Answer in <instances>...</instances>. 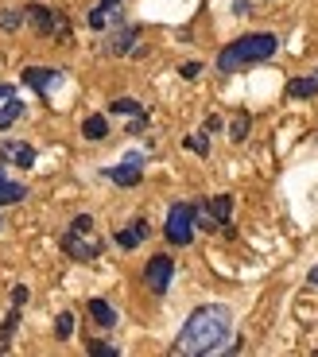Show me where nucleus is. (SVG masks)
I'll use <instances>...</instances> for the list:
<instances>
[{"mask_svg": "<svg viewBox=\"0 0 318 357\" xmlns=\"http://www.w3.org/2000/svg\"><path fill=\"white\" fill-rule=\"evenodd\" d=\"M229 331H233L229 307H198L179 331L175 354H218L229 342Z\"/></svg>", "mask_w": 318, "mask_h": 357, "instance_id": "nucleus-1", "label": "nucleus"}, {"mask_svg": "<svg viewBox=\"0 0 318 357\" xmlns=\"http://www.w3.org/2000/svg\"><path fill=\"white\" fill-rule=\"evenodd\" d=\"M275 47H280V39L272 36V31H252V36H241L233 39L225 51L218 54V70H241V66H252V63H264V59H272Z\"/></svg>", "mask_w": 318, "mask_h": 357, "instance_id": "nucleus-2", "label": "nucleus"}, {"mask_svg": "<svg viewBox=\"0 0 318 357\" xmlns=\"http://www.w3.org/2000/svg\"><path fill=\"white\" fill-rule=\"evenodd\" d=\"M171 245H190L195 241V206L190 202H175L167 210V225H163Z\"/></svg>", "mask_w": 318, "mask_h": 357, "instance_id": "nucleus-3", "label": "nucleus"}, {"mask_svg": "<svg viewBox=\"0 0 318 357\" xmlns=\"http://www.w3.org/2000/svg\"><path fill=\"white\" fill-rule=\"evenodd\" d=\"M31 24H36V31L39 36H59V39H66V16H59V12H51V8H43V4H31V8L24 12Z\"/></svg>", "mask_w": 318, "mask_h": 357, "instance_id": "nucleus-4", "label": "nucleus"}, {"mask_svg": "<svg viewBox=\"0 0 318 357\" xmlns=\"http://www.w3.org/2000/svg\"><path fill=\"white\" fill-rule=\"evenodd\" d=\"M171 276H175V260L171 257H151L148 268H144V280H148V287L156 295H163L171 287Z\"/></svg>", "mask_w": 318, "mask_h": 357, "instance_id": "nucleus-5", "label": "nucleus"}, {"mask_svg": "<svg viewBox=\"0 0 318 357\" xmlns=\"http://www.w3.org/2000/svg\"><path fill=\"white\" fill-rule=\"evenodd\" d=\"M140 167H144L140 155H128V160H124L121 167H109L105 175L113 178L116 187H136V183H140Z\"/></svg>", "mask_w": 318, "mask_h": 357, "instance_id": "nucleus-6", "label": "nucleus"}, {"mask_svg": "<svg viewBox=\"0 0 318 357\" xmlns=\"http://www.w3.org/2000/svg\"><path fill=\"white\" fill-rule=\"evenodd\" d=\"M62 249L70 252L74 260H93V257L101 252V245H98V241H86V237H78V233L70 229L66 237H62Z\"/></svg>", "mask_w": 318, "mask_h": 357, "instance_id": "nucleus-7", "label": "nucleus"}, {"mask_svg": "<svg viewBox=\"0 0 318 357\" xmlns=\"http://www.w3.org/2000/svg\"><path fill=\"white\" fill-rule=\"evenodd\" d=\"M24 82L31 89H39V93H47V89H54V82H62V74L59 70H43V66H27Z\"/></svg>", "mask_w": 318, "mask_h": 357, "instance_id": "nucleus-8", "label": "nucleus"}, {"mask_svg": "<svg viewBox=\"0 0 318 357\" xmlns=\"http://www.w3.org/2000/svg\"><path fill=\"white\" fill-rule=\"evenodd\" d=\"M202 214L210 218L213 225H225V222H229V214H233V198H229V195H218L213 202H206Z\"/></svg>", "mask_w": 318, "mask_h": 357, "instance_id": "nucleus-9", "label": "nucleus"}, {"mask_svg": "<svg viewBox=\"0 0 318 357\" xmlns=\"http://www.w3.org/2000/svg\"><path fill=\"white\" fill-rule=\"evenodd\" d=\"M136 39H140V31H136V27H124V31H116V36H109L105 51H109V54H128V51L136 47Z\"/></svg>", "mask_w": 318, "mask_h": 357, "instance_id": "nucleus-10", "label": "nucleus"}, {"mask_svg": "<svg viewBox=\"0 0 318 357\" xmlns=\"http://www.w3.org/2000/svg\"><path fill=\"white\" fill-rule=\"evenodd\" d=\"M144 237H148V222H144V218H136V222L128 225V229L116 233V245H121V249H136V245H140Z\"/></svg>", "mask_w": 318, "mask_h": 357, "instance_id": "nucleus-11", "label": "nucleus"}, {"mask_svg": "<svg viewBox=\"0 0 318 357\" xmlns=\"http://www.w3.org/2000/svg\"><path fill=\"white\" fill-rule=\"evenodd\" d=\"M27 198V187L16 183V178H4L0 175V206H12V202H24Z\"/></svg>", "mask_w": 318, "mask_h": 357, "instance_id": "nucleus-12", "label": "nucleus"}, {"mask_svg": "<svg viewBox=\"0 0 318 357\" xmlns=\"http://www.w3.org/2000/svg\"><path fill=\"white\" fill-rule=\"evenodd\" d=\"M89 314H93V322H98V326H105V331L116 322V311L105 303V299H89Z\"/></svg>", "mask_w": 318, "mask_h": 357, "instance_id": "nucleus-13", "label": "nucleus"}, {"mask_svg": "<svg viewBox=\"0 0 318 357\" xmlns=\"http://www.w3.org/2000/svg\"><path fill=\"white\" fill-rule=\"evenodd\" d=\"M0 155H8V160H16L20 167H31V163H36V152H31L27 144H8V148H0Z\"/></svg>", "mask_w": 318, "mask_h": 357, "instance_id": "nucleus-14", "label": "nucleus"}, {"mask_svg": "<svg viewBox=\"0 0 318 357\" xmlns=\"http://www.w3.org/2000/svg\"><path fill=\"white\" fill-rule=\"evenodd\" d=\"M20 116H24V101H20V98H8V101H4V109H0V128H12Z\"/></svg>", "mask_w": 318, "mask_h": 357, "instance_id": "nucleus-15", "label": "nucleus"}, {"mask_svg": "<svg viewBox=\"0 0 318 357\" xmlns=\"http://www.w3.org/2000/svg\"><path fill=\"white\" fill-rule=\"evenodd\" d=\"M82 132H86V140H101V136L109 132V121L101 113H93V116H86V125H82Z\"/></svg>", "mask_w": 318, "mask_h": 357, "instance_id": "nucleus-16", "label": "nucleus"}, {"mask_svg": "<svg viewBox=\"0 0 318 357\" xmlns=\"http://www.w3.org/2000/svg\"><path fill=\"white\" fill-rule=\"evenodd\" d=\"M287 93H292V98H315V93H318V78H292Z\"/></svg>", "mask_w": 318, "mask_h": 357, "instance_id": "nucleus-17", "label": "nucleus"}, {"mask_svg": "<svg viewBox=\"0 0 318 357\" xmlns=\"http://www.w3.org/2000/svg\"><path fill=\"white\" fill-rule=\"evenodd\" d=\"M24 27V12L20 8H0V31H20Z\"/></svg>", "mask_w": 318, "mask_h": 357, "instance_id": "nucleus-18", "label": "nucleus"}, {"mask_svg": "<svg viewBox=\"0 0 318 357\" xmlns=\"http://www.w3.org/2000/svg\"><path fill=\"white\" fill-rule=\"evenodd\" d=\"M54 334H59V338H70L74 334V314L70 311H62L59 319H54Z\"/></svg>", "mask_w": 318, "mask_h": 357, "instance_id": "nucleus-19", "label": "nucleus"}, {"mask_svg": "<svg viewBox=\"0 0 318 357\" xmlns=\"http://www.w3.org/2000/svg\"><path fill=\"white\" fill-rule=\"evenodd\" d=\"M16 311H20V307H16ZM16 311H12L8 319H4V326H0V346H8V338L16 334V326H20V314Z\"/></svg>", "mask_w": 318, "mask_h": 357, "instance_id": "nucleus-20", "label": "nucleus"}, {"mask_svg": "<svg viewBox=\"0 0 318 357\" xmlns=\"http://www.w3.org/2000/svg\"><path fill=\"white\" fill-rule=\"evenodd\" d=\"M109 113H124V116H132V113H144V109H140V101L121 98V101H113V105H109Z\"/></svg>", "mask_w": 318, "mask_h": 357, "instance_id": "nucleus-21", "label": "nucleus"}, {"mask_svg": "<svg viewBox=\"0 0 318 357\" xmlns=\"http://www.w3.org/2000/svg\"><path fill=\"white\" fill-rule=\"evenodd\" d=\"M248 125H252V121H248V116L241 113L237 121H233V125H229V136H233V140H245V136H248Z\"/></svg>", "mask_w": 318, "mask_h": 357, "instance_id": "nucleus-22", "label": "nucleus"}, {"mask_svg": "<svg viewBox=\"0 0 318 357\" xmlns=\"http://www.w3.org/2000/svg\"><path fill=\"white\" fill-rule=\"evenodd\" d=\"M186 148H190L195 155H206L210 152V140H206V132L202 136H186Z\"/></svg>", "mask_w": 318, "mask_h": 357, "instance_id": "nucleus-23", "label": "nucleus"}, {"mask_svg": "<svg viewBox=\"0 0 318 357\" xmlns=\"http://www.w3.org/2000/svg\"><path fill=\"white\" fill-rule=\"evenodd\" d=\"M89 354H101V357H116V346H109V342H89Z\"/></svg>", "mask_w": 318, "mask_h": 357, "instance_id": "nucleus-24", "label": "nucleus"}, {"mask_svg": "<svg viewBox=\"0 0 318 357\" xmlns=\"http://www.w3.org/2000/svg\"><path fill=\"white\" fill-rule=\"evenodd\" d=\"M70 229H74V233H89V229H93V218H89V214H78Z\"/></svg>", "mask_w": 318, "mask_h": 357, "instance_id": "nucleus-25", "label": "nucleus"}, {"mask_svg": "<svg viewBox=\"0 0 318 357\" xmlns=\"http://www.w3.org/2000/svg\"><path fill=\"white\" fill-rule=\"evenodd\" d=\"M24 303H27V287L20 284L16 291H12V307H24Z\"/></svg>", "mask_w": 318, "mask_h": 357, "instance_id": "nucleus-26", "label": "nucleus"}, {"mask_svg": "<svg viewBox=\"0 0 318 357\" xmlns=\"http://www.w3.org/2000/svg\"><path fill=\"white\" fill-rule=\"evenodd\" d=\"M198 74H202V66H198V63H186L183 66V78H198Z\"/></svg>", "mask_w": 318, "mask_h": 357, "instance_id": "nucleus-27", "label": "nucleus"}, {"mask_svg": "<svg viewBox=\"0 0 318 357\" xmlns=\"http://www.w3.org/2000/svg\"><path fill=\"white\" fill-rule=\"evenodd\" d=\"M8 98H16V89H12V86H0V101H8Z\"/></svg>", "mask_w": 318, "mask_h": 357, "instance_id": "nucleus-28", "label": "nucleus"}, {"mask_svg": "<svg viewBox=\"0 0 318 357\" xmlns=\"http://www.w3.org/2000/svg\"><path fill=\"white\" fill-rule=\"evenodd\" d=\"M310 284H318V264H315V272H310Z\"/></svg>", "mask_w": 318, "mask_h": 357, "instance_id": "nucleus-29", "label": "nucleus"}]
</instances>
